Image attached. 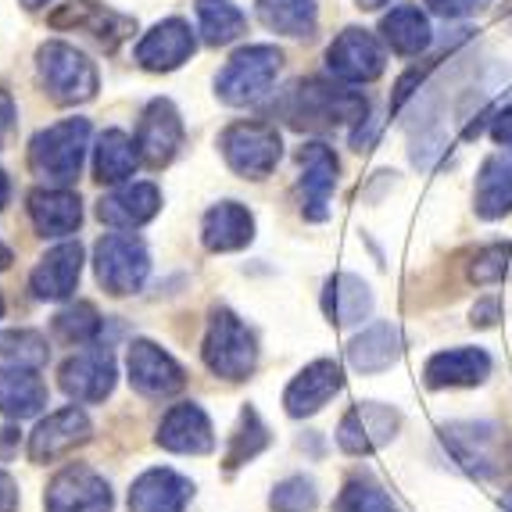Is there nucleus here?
Segmentation results:
<instances>
[{
  "label": "nucleus",
  "instance_id": "50",
  "mask_svg": "<svg viewBox=\"0 0 512 512\" xmlns=\"http://www.w3.org/2000/svg\"><path fill=\"white\" fill-rule=\"evenodd\" d=\"M43 4H51V0H22V8L26 11H40Z\"/></svg>",
  "mask_w": 512,
  "mask_h": 512
},
{
  "label": "nucleus",
  "instance_id": "9",
  "mask_svg": "<svg viewBox=\"0 0 512 512\" xmlns=\"http://www.w3.org/2000/svg\"><path fill=\"white\" fill-rule=\"evenodd\" d=\"M398 430H402V412L398 409L384 402H359L351 405L337 423V444H341L344 455L362 459V455H373L384 444H391Z\"/></svg>",
  "mask_w": 512,
  "mask_h": 512
},
{
  "label": "nucleus",
  "instance_id": "22",
  "mask_svg": "<svg viewBox=\"0 0 512 512\" xmlns=\"http://www.w3.org/2000/svg\"><path fill=\"white\" fill-rule=\"evenodd\" d=\"M194 484L176 470H147L129 487V512H183Z\"/></svg>",
  "mask_w": 512,
  "mask_h": 512
},
{
  "label": "nucleus",
  "instance_id": "13",
  "mask_svg": "<svg viewBox=\"0 0 512 512\" xmlns=\"http://www.w3.org/2000/svg\"><path fill=\"white\" fill-rule=\"evenodd\" d=\"M47 512H111V487L90 466H65L47 487Z\"/></svg>",
  "mask_w": 512,
  "mask_h": 512
},
{
  "label": "nucleus",
  "instance_id": "45",
  "mask_svg": "<svg viewBox=\"0 0 512 512\" xmlns=\"http://www.w3.org/2000/svg\"><path fill=\"white\" fill-rule=\"evenodd\" d=\"M376 133H380V126H376V119L369 115V119L359 122L355 133H351V147H355V151H369V147L376 144Z\"/></svg>",
  "mask_w": 512,
  "mask_h": 512
},
{
  "label": "nucleus",
  "instance_id": "24",
  "mask_svg": "<svg viewBox=\"0 0 512 512\" xmlns=\"http://www.w3.org/2000/svg\"><path fill=\"white\" fill-rule=\"evenodd\" d=\"M79 273H83V248L69 240L40 258V265L29 276V287L40 301H65L76 291Z\"/></svg>",
  "mask_w": 512,
  "mask_h": 512
},
{
  "label": "nucleus",
  "instance_id": "7",
  "mask_svg": "<svg viewBox=\"0 0 512 512\" xmlns=\"http://www.w3.org/2000/svg\"><path fill=\"white\" fill-rule=\"evenodd\" d=\"M222 158L244 180H265L280 165L283 140L269 122H233L219 137Z\"/></svg>",
  "mask_w": 512,
  "mask_h": 512
},
{
  "label": "nucleus",
  "instance_id": "43",
  "mask_svg": "<svg viewBox=\"0 0 512 512\" xmlns=\"http://www.w3.org/2000/svg\"><path fill=\"white\" fill-rule=\"evenodd\" d=\"M498 316H502V305H498V298H484L473 305L470 312V326H477V330H487V326H495Z\"/></svg>",
  "mask_w": 512,
  "mask_h": 512
},
{
  "label": "nucleus",
  "instance_id": "40",
  "mask_svg": "<svg viewBox=\"0 0 512 512\" xmlns=\"http://www.w3.org/2000/svg\"><path fill=\"white\" fill-rule=\"evenodd\" d=\"M316 502H319L316 484L308 477L283 480L273 491V509H280V512H308V509H316Z\"/></svg>",
  "mask_w": 512,
  "mask_h": 512
},
{
  "label": "nucleus",
  "instance_id": "37",
  "mask_svg": "<svg viewBox=\"0 0 512 512\" xmlns=\"http://www.w3.org/2000/svg\"><path fill=\"white\" fill-rule=\"evenodd\" d=\"M54 333L65 344H90L101 333V316H97V308L90 301H76V305H69L65 312L54 316Z\"/></svg>",
  "mask_w": 512,
  "mask_h": 512
},
{
  "label": "nucleus",
  "instance_id": "10",
  "mask_svg": "<svg viewBox=\"0 0 512 512\" xmlns=\"http://www.w3.org/2000/svg\"><path fill=\"white\" fill-rule=\"evenodd\" d=\"M298 190H301V215L308 222H323L330 215V197L337 190V176H341V162L333 147L323 140H308L298 147Z\"/></svg>",
  "mask_w": 512,
  "mask_h": 512
},
{
  "label": "nucleus",
  "instance_id": "32",
  "mask_svg": "<svg viewBox=\"0 0 512 512\" xmlns=\"http://www.w3.org/2000/svg\"><path fill=\"white\" fill-rule=\"evenodd\" d=\"M255 11L269 33L291 36V40H308L319 22L316 0H255Z\"/></svg>",
  "mask_w": 512,
  "mask_h": 512
},
{
  "label": "nucleus",
  "instance_id": "44",
  "mask_svg": "<svg viewBox=\"0 0 512 512\" xmlns=\"http://www.w3.org/2000/svg\"><path fill=\"white\" fill-rule=\"evenodd\" d=\"M491 140L512 151V108L495 111V119H491Z\"/></svg>",
  "mask_w": 512,
  "mask_h": 512
},
{
  "label": "nucleus",
  "instance_id": "51",
  "mask_svg": "<svg viewBox=\"0 0 512 512\" xmlns=\"http://www.w3.org/2000/svg\"><path fill=\"white\" fill-rule=\"evenodd\" d=\"M11 265V251L4 248V244H0V273H4V269H8Z\"/></svg>",
  "mask_w": 512,
  "mask_h": 512
},
{
  "label": "nucleus",
  "instance_id": "15",
  "mask_svg": "<svg viewBox=\"0 0 512 512\" xmlns=\"http://www.w3.org/2000/svg\"><path fill=\"white\" fill-rule=\"evenodd\" d=\"M129 384L144 398H172L176 391H183L187 376L169 351L151 341H133L129 344Z\"/></svg>",
  "mask_w": 512,
  "mask_h": 512
},
{
  "label": "nucleus",
  "instance_id": "3",
  "mask_svg": "<svg viewBox=\"0 0 512 512\" xmlns=\"http://www.w3.org/2000/svg\"><path fill=\"white\" fill-rule=\"evenodd\" d=\"M283 69V54L269 43H251V47H240L226 69L215 79V94L222 104L230 108H244V104H258L269 90H273L276 76Z\"/></svg>",
  "mask_w": 512,
  "mask_h": 512
},
{
  "label": "nucleus",
  "instance_id": "18",
  "mask_svg": "<svg viewBox=\"0 0 512 512\" xmlns=\"http://www.w3.org/2000/svg\"><path fill=\"white\" fill-rule=\"evenodd\" d=\"M495 362L484 348H444L430 355L423 366V380L430 391H448V387H480L487 384Z\"/></svg>",
  "mask_w": 512,
  "mask_h": 512
},
{
  "label": "nucleus",
  "instance_id": "16",
  "mask_svg": "<svg viewBox=\"0 0 512 512\" xmlns=\"http://www.w3.org/2000/svg\"><path fill=\"white\" fill-rule=\"evenodd\" d=\"M341 387H344V373L337 362L333 359L308 362L291 384H287V391H283V409L294 419L316 416L333 394H341Z\"/></svg>",
  "mask_w": 512,
  "mask_h": 512
},
{
  "label": "nucleus",
  "instance_id": "42",
  "mask_svg": "<svg viewBox=\"0 0 512 512\" xmlns=\"http://www.w3.org/2000/svg\"><path fill=\"white\" fill-rule=\"evenodd\" d=\"M419 86H423V72H419V69L405 72V76L398 79V86H394V97H391V111H394V115H398V111L409 104V97L416 94Z\"/></svg>",
  "mask_w": 512,
  "mask_h": 512
},
{
  "label": "nucleus",
  "instance_id": "21",
  "mask_svg": "<svg viewBox=\"0 0 512 512\" xmlns=\"http://www.w3.org/2000/svg\"><path fill=\"white\" fill-rule=\"evenodd\" d=\"M158 444L176 455H208L215 448V430L205 409L194 402L172 405L158 427Z\"/></svg>",
  "mask_w": 512,
  "mask_h": 512
},
{
  "label": "nucleus",
  "instance_id": "1",
  "mask_svg": "<svg viewBox=\"0 0 512 512\" xmlns=\"http://www.w3.org/2000/svg\"><path fill=\"white\" fill-rule=\"evenodd\" d=\"M280 115L294 129L359 126L369 119V97L362 90H348V83L301 79L280 101Z\"/></svg>",
  "mask_w": 512,
  "mask_h": 512
},
{
  "label": "nucleus",
  "instance_id": "48",
  "mask_svg": "<svg viewBox=\"0 0 512 512\" xmlns=\"http://www.w3.org/2000/svg\"><path fill=\"white\" fill-rule=\"evenodd\" d=\"M8 197H11V183H8V172L0 169V208L8 205Z\"/></svg>",
  "mask_w": 512,
  "mask_h": 512
},
{
  "label": "nucleus",
  "instance_id": "8",
  "mask_svg": "<svg viewBox=\"0 0 512 512\" xmlns=\"http://www.w3.org/2000/svg\"><path fill=\"white\" fill-rule=\"evenodd\" d=\"M94 269L104 291L122 298V294H137L144 287L147 273H151V255L137 237L111 233V237L97 240Z\"/></svg>",
  "mask_w": 512,
  "mask_h": 512
},
{
  "label": "nucleus",
  "instance_id": "33",
  "mask_svg": "<svg viewBox=\"0 0 512 512\" xmlns=\"http://www.w3.org/2000/svg\"><path fill=\"white\" fill-rule=\"evenodd\" d=\"M140 165L137 140H129L122 129H108L101 133L94 147V172L101 183H126Z\"/></svg>",
  "mask_w": 512,
  "mask_h": 512
},
{
  "label": "nucleus",
  "instance_id": "23",
  "mask_svg": "<svg viewBox=\"0 0 512 512\" xmlns=\"http://www.w3.org/2000/svg\"><path fill=\"white\" fill-rule=\"evenodd\" d=\"M405 341H402V330L387 319L380 323H369L362 333H355L348 341V362L355 373L362 376H373V373H384L391 369L394 362L402 359Z\"/></svg>",
  "mask_w": 512,
  "mask_h": 512
},
{
  "label": "nucleus",
  "instance_id": "34",
  "mask_svg": "<svg viewBox=\"0 0 512 512\" xmlns=\"http://www.w3.org/2000/svg\"><path fill=\"white\" fill-rule=\"evenodd\" d=\"M197 26H201V40L208 47H226L244 33L248 18L240 8H233L230 0H197Z\"/></svg>",
  "mask_w": 512,
  "mask_h": 512
},
{
  "label": "nucleus",
  "instance_id": "25",
  "mask_svg": "<svg viewBox=\"0 0 512 512\" xmlns=\"http://www.w3.org/2000/svg\"><path fill=\"white\" fill-rule=\"evenodd\" d=\"M473 212L484 222L505 219L512 212V151L487 154L477 172V190H473Z\"/></svg>",
  "mask_w": 512,
  "mask_h": 512
},
{
  "label": "nucleus",
  "instance_id": "12",
  "mask_svg": "<svg viewBox=\"0 0 512 512\" xmlns=\"http://www.w3.org/2000/svg\"><path fill=\"white\" fill-rule=\"evenodd\" d=\"M54 29H79V33H90L97 43H104L108 51H115L122 40L137 33V18L119 15V11L104 8L97 0H69L61 4L58 11H51L47 18Z\"/></svg>",
  "mask_w": 512,
  "mask_h": 512
},
{
  "label": "nucleus",
  "instance_id": "28",
  "mask_svg": "<svg viewBox=\"0 0 512 512\" xmlns=\"http://www.w3.org/2000/svg\"><path fill=\"white\" fill-rule=\"evenodd\" d=\"M201 240H205V248L215 251V255L248 248L251 240H255V215L240 205V201H219V205L205 212Z\"/></svg>",
  "mask_w": 512,
  "mask_h": 512
},
{
  "label": "nucleus",
  "instance_id": "14",
  "mask_svg": "<svg viewBox=\"0 0 512 512\" xmlns=\"http://www.w3.org/2000/svg\"><path fill=\"white\" fill-rule=\"evenodd\" d=\"M183 144V122H180V111L176 104L158 97L144 108L140 115V129H137V151H140V162L147 169H162L176 158Z\"/></svg>",
  "mask_w": 512,
  "mask_h": 512
},
{
  "label": "nucleus",
  "instance_id": "35",
  "mask_svg": "<svg viewBox=\"0 0 512 512\" xmlns=\"http://www.w3.org/2000/svg\"><path fill=\"white\" fill-rule=\"evenodd\" d=\"M269 448V427H265L262 419H258L255 409H244L240 412V423L230 437V452H226V470H237L244 462H251L258 452Z\"/></svg>",
  "mask_w": 512,
  "mask_h": 512
},
{
  "label": "nucleus",
  "instance_id": "19",
  "mask_svg": "<svg viewBox=\"0 0 512 512\" xmlns=\"http://www.w3.org/2000/svg\"><path fill=\"white\" fill-rule=\"evenodd\" d=\"M197 40L183 18H165L154 29H147L137 43V65L147 72H172L183 61H190Z\"/></svg>",
  "mask_w": 512,
  "mask_h": 512
},
{
  "label": "nucleus",
  "instance_id": "39",
  "mask_svg": "<svg viewBox=\"0 0 512 512\" xmlns=\"http://www.w3.org/2000/svg\"><path fill=\"white\" fill-rule=\"evenodd\" d=\"M509 258H512V244H487L473 255L470 262V280L487 287V283H498L509 269Z\"/></svg>",
  "mask_w": 512,
  "mask_h": 512
},
{
  "label": "nucleus",
  "instance_id": "4",
  "mask_svg": "<svg viewBox=\"0 0 512 512\" xmlns=\"http://www.w3.org/2000/svg\"><path fill=\"white\" fill-rule=\"evenodd\" d=\"M86 144H90V122L86 119H65L58 126L40 129L29 144V165L40 180L65 187L79 176L86 158Z\"/></svg>",
  "mask_w": 512,
  "mask_h": 512
},
{
  "label": "nucleus",
  "instance_id": "38",
  "mask_svg": "<svg viewBox=\"0 0 512 512\" xmlns=\"http://www.w3.org/2000/svg\"><path fill=\"white\" fill-rule=\"evenodd\" d=\"M337 512H398V505L369 477H351L337 498Z\"/></svg>",
  "mask_w": 512,
  "mask_h": 512
},
{
  "label": "nucleus",
  "instance_id": "53",
  "mask_svg": "<svg viewBox=\"0 0 512 512\" xmlns=\"http://www.w3.org/2000/svg\"><path fill=\"white\" fill-rule=\"evenodd\" d=\"M0 316H4V298H0Z\"/></svg>",
  "mask_w": 512,
  "mask_h": 512
},
{
  "label": "nucleus",
  "instance_id": "5",
  "mask_svg": "<svg viewBox=\"0 0 512 512\" xmlns=\"http://www.w3.org/2000/svg\"><path fill=\"white\" fill-rule=\"evenodd\" d=\"M201 355H205V366L222 380H248L258 362L255 333L240 323L230 308H212Z\"/></svg>",
  "mask_w": 512,
  "mask_h": 512
},
{
  "label": "nucleus",
  "instance_id": "6",
  "mask_svg": "<svg viewBox=\"0 0 512 512\" xmlns=\"http://www.w3.org/2000/svg\"><path fill=\"white\" fill-rule=\"evenodd\" d=\"M36 69L47 86V94L58 104H86L97 97V69L94 61L83 51H76L72 43L47 40L36 51Z\"/></svg>",
  "mask_w": 512,
  "mask_h": 512
},
{
  "label": "nucleus",
  "instance_id": "11",
  "mask_svg": "<svg viewBox=\"0 0 512 512\" xmlns=\"http://www.w3.org/2000/svg\"><path fill=\"white\" fill-rule=\"evenodd\" d=\"M326 69L341 83H373L384 76L387 51L369 29H344L326 51Z\"/></svg>",
  "mask_w": 512,
  "mask_h": 512
},
{
  "label": "nucleus",
  "instance_id": "31",
  "mask_svg": "<svg viewBox=\"0 0 512 512\" xmlns=\"http://www.w3.org/2000/svg\"><path fill=\"white\" fill-rule=\"evenodd\" d=\"M380 33H384V43L394 54L402 58H419L434 43V29H430V18L416 8V4H402L394 8L391 15H384L380 22Z\"/></svg>",
  "mask_w": 512,
  "mask_h": 512
},
{
  "label": "nucleus",
  "instance_id": "41",
  "mask_svg": "<svg viewBox=\"0 0 512 512\" xmlns=\"http://www.w3.org/2000/svg\"><path fill=\"white\" fill-rule=\"evenodd\" d=\"M491 0H427V8L441 18H470L484 11Z\"/></svg>",
  "mask_w": 512,
  "mask_h": 512
},
{
  "label": "nucleus",
  "instance_id": "52",
  "mask_svg": "<svg viewBox=\"0 0 512 512\" xmlns=\"http://www.w3.org/2000/svg\"><path fill=\"white\" fill-rule=\"evenodd\" d=\"M502 509H505V512H512V491H509V495L502 498Z\"/></svg>",
  "mask_w": 512,
  "mask_h": 512
},
{
  "label": "nucleus",
  "instance_id": "20",
  "mask_svg": "<svg viewBox=\"0 0 512 512\" xmlns=\"http://www.w3.org/2000/svg\"><path fill=\"white\" fill-rule=\"evenodd\" d=\"M94 427H90V419H86L83 409H61L54 416H47L40 427L29 434V459L33 462H54L61 455H69L72 448L90 441Z\"/></svg>",
  "mask_w": 512,
  "mask_h": 512
},
{
  "label": "nucleus",
  "instance_id": "46",
  "mask_svg": "<svg viewBox=\"0 0 512 512\" xmlns=\"http://www.w3.org/2000/svg\"><path fill=\"white\" fill-rule=\"evenodd\" d=\"M18 505V491H15V480L8 473H0V512H15Z\"/></svg>",
  "mask_w": 512,
  "mask_h": 512
},
{
  "label": "nucleus",
  "instance_id": "36",
  "mask_svg": "<svg viewBox=\"0 0 512 512\" xmlns=\"http://www.w3.org/2000/svg\"><path fill=\"white\" fill-rule=\"evenodd\" d=\"M51 348H47V337L36 330H4L0 333V359L11 362V366H33L40 369L47 362Z\"/></svg>",
  "mask_w": 512,
  "mask_h": 512
},
{
  "label": "nucleus",
  "instance_id": "49",
  "mask_svg": "<svg viewBox=\"0 0 512 512\" xmlns=\"http://www.w3.org/2000/svg\"><path fill=\"white\" fill-rule=\"evenodd\" d=\"M355 4H359L362 11H376V8H384L387 0H355Z\"/></svg>",
  "mask_w": 512,
  "mask_h": 512
},
{
  "label": "nucleus",
  "instance_id": "29",
  "mask_svg": "<svg viewBox=\"0 0 512 512\" xmlns=\"http://www.w3.org/2000/svg\"><path fill=\"white\" fill-rule=\"evenodd\" d=\"M373 291L362 276L333 273L323 291V312L333 326H359L373 316Z\"/></svg>",
  "mask_w": 512,
  "mask_h": 512
},
{
  "label": "nucleus",
  "instance_id": "26",
  "mask_svg": "<svg viewBox=\"0 0 512 512\" xmlns=\"http://www.w3.org/2000/svg\"><path fill=\"white\" fill-rule=\"evenodd\" d=\"M29 219L40 237H69L83 222V201L65 187H40L29 194Z\"/></svg>",
  "mask_w": 512,
  "mask_h": 512
},
{
  "label": "nucleus",
  "instance_id": "27",
  "mask_svg": "<svg viewBox=\"0 0 512 512\" xmlns=\"http://www.w3.org/2000/svg\"><path fill=\"white\" fill-rule=\"evenodd\" d=\"M158 208H162V194L154 183H129V187H119L115 194L97 201L101 222H108L115 230H137L158 215Z\"/></svg>",
  "mask_w": 512,
  "mask_h": 512
},
{
  "label": "nucleus",
  "instance_id": "47",
  "mask_svg": "<svg viewBox=\"0 0 512 512\" xmlns=\"http://www.w3.org/2000/svg\"><path fill=\"white\" fill-rule=\"evenodd\" d=\"M11 126H15V104H11V97L0 90V140L8 137Z\"/></svg>",
  "mask_w": 512,
  "mask_h": 512
},
{
  "label": "nucleus",
  "instance_id": "17",
  "mask_svg": "<svg viewBox=\"0 0 512 512\" xmlns=\"http://www.w3.org/2000/svg\"><path fill=\"white\" fill-rule=\"evenodd\" d=\"M58 384L72 402H104L111 387H115V359H111V351L90 348L72 355L58 369Z\"/></svg>",
  "mask_w": 512,
  "mask_h": 512
},
{
  "label": "nucleus",
  "instance_id": "2",
  "mask_svg": "<svg viewBox=\"0 0 512 512\" xmlns=\"http://www.w3.org/2000/svg\"><path fill=\"white\" fill-rule=\"evenodd\" d=\"M444 455L473 480H495L505 462V434L491 419H455L437 430Z\"/></svg>",
  "mask_w": 512,
  "mask_h": 512
},
{
  "label": "nucleus",
  "instance_id": "30",
  "mask_svg": "<svg viewBox=\"0 0 512 512\" xmlns=\"http://www.w3.org/2000/svg\"><path fill=\"white\" fill-rule=\"evenodd\" d=\"M47 405V387L33 366H0V412L8 419H29Z\"/></svg>",
  "mask_w": 512,
  "mask_h": 512
}]
</instances>
